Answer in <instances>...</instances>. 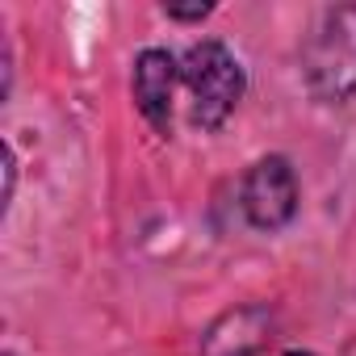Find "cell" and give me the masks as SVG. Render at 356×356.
Segmentation results:
<instances>
[{"instance_id": "9c48e42d", "label": "cell", "mask_w": 356, "mask_h": 356, "mask_svg": "<svg viewBox=\"0 0 356 356\" xmlns=\"http://www.w3.org/2000/svg\"><path fill=\"white\" fill-rule=\"evenodd\" d=\"M5 356H17V352H5Z\"/></svg>"}, {"instance_id": "ba28073f", "label": "cell", "mask_w": 356, "mask_h": 356, "mask_svg": "<svg viewBox=\"0 0 356 356\" xmlns=\"http://www.w3.org/2000/svg\"><path fill=\"white\" fill-rule=\"evenodd\" d=\"M285 356H314V352H302V348H293V352H285Z\"/></svg>"}, {"instance_id": "7a4b0ae2", "label": "cell", "mask_w": 356, "mask_h": 356, "mask_svg": "<svg viewBox=\"0 0 356 356\" xmlns=\"http://www.w3.org/2000/svg\"><path fill=\"white\" fill-rule=\"evenodd\" d=\"M181 84L189 88V122L197 130H218L248 92L243 63L218 38H202L185 51Z\"/></svg>"}, {"instance_id": "8992f818", "label": "cell", "mask_w": 356, "mask_h": 356, "mask_svg": "<svg viewBox=\"0 0 356 356\" xmlns=\"http://www.w3.org/2000/svg\"><path fill=\"white\" fill-rule=\"evenodd\" d=\"M163 13L172 22H206L214 13V5H163Z\"/></svg>"}, {"instance_id": "6da1fadb", "label": "cell", "mask_w": 356, "mask_h": 356, "mask_svg": "<svg viewBox=\"0 0 356 356\" xmlns=\"http://www.w3.org/2000/svg\"><path fill=\"white\" fill-rule=\"evenodd\" d=\"M302 84L323 105L356 92V5H335L314 22L302 47Z\"/></svg>"}, {"instance_id": "5b68a950", "label": "cell", "mask_w": 356, "mask_h": 356, "mask_svg": "<svg viewBox=\"0 0 356 356\" xmlns=\"http://www.w3.org/2000/svg\"><path fill=\"white\" fill-rule=\"evenodd\" d=\"M176 84H181V59L159 51V47H147L138 59H134V76H130V92H134V105L138 113L147 118V126L168 138L172 134V101H176Z\"/></svg>"}, {"instance_id": "52a82bcc", "label": "cell", "mask_w": 356, "mask_h": 356, "mask_svg": "<svg viewBox=\"0 0 356 356\" xmlns=\"http://www.w3.org/2000/svg\"><path fill=\"white\" fill-rule=\"evenodd\" d=\"M13 189H17V155H13V147L5 143V210H9V202H13Z\"/></svg>"}, {"instance_id": "277c9868", "label": "cell", "mask_w": 356, "mask_h": 356, "mask_svg": "<svg viewBox=\"0 0 356 356\" xmlns=\"http://www.w3.org/2000/svg\"><path fill=\"white\" fill-rule=\"evenodd\" d=\"M277 339V314L264 302H243L222 310L206 331L197 352L202 356H260Z\"/></svg>"}, {"instance_id": "3957f363", "label": "cell", "mask_w": 356, "mask_h": 356, "mask_svg": "<svg viewBox=\"0 0 356 356\" xmlns=\"http://www.w3.org/2000/svg\"><path fill=\"white\" fill-rule=\"evenodd\" d=\"M239 206H243V218L256 227V231H281L293 222L298 214V176H293V163L285 155H264L248 168L243 185H239Z\"/></svg>"}]
</instances>
